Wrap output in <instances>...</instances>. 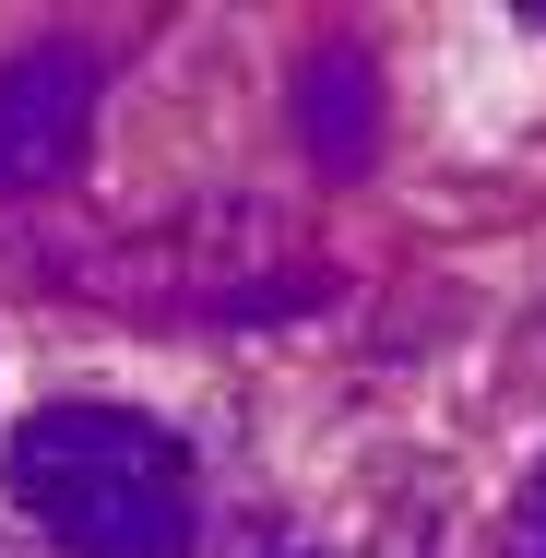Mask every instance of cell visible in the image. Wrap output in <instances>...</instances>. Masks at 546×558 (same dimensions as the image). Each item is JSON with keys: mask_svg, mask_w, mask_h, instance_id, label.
<instances>
[{"mask_svg": "<svg viewBox=\"0 0 546 558\" xmlns=\"http://www.w3.org/2000/svg\"><path fill=\"white\" fill-rule=\"evenodd\" d=\"M0 487L72 558H179L191 511H203L179 428H155L131 404H36L0 440Z\"/></svg>", "mask_w": 546, "mask_h": 558, "instance_id": "obj_1", "label": "cell"}, {"mask_svg": "<svg viewBox=\"0 0 546 558\" xmlns=\"http://www.w3.org/2000/svg\"><path fill=\"white\" fill-rule=\"evenodd\" d=\"M84 119H96V60L84 48H24L0 72V191H36L84 155Z\"/></svg>", "mask_w": 546, "mask_h": 558, "instance_id": "obj_2", "label": "cell"}, {"mask_svg": "<svg viewBox=\"0 0 546 558\" xmlns=\"http://www.w3.org/2000/svg\"><path fill=\"white\" fill-rule=\"evenodd\" d=\"M298 119H310L321 167H368V143H380V72H368V48H321L298 72Z\"/></svg>", "mask_w": 546, "mask_h": 558, "instance_id": "obj_3", "label": "cell"}, {"mask_svg": "<svg viewBox=\"0 0 546 558\" xmlns=\"http://www.w3.org/2000/svg\"><path fill=\"white\" fill-rule=\"evenodd\" d=\"M511 558H546V463L523 475V499H511Z\"/></svg>", "mask_w": 546, "mask_h": 558, "instance_id": "obj_4", "label": "cell"}, {"mask_svg": "<svg viewBox=\"0 0 546 558\" xmlns=\"http://www.w3.org/2000/svg\"><path fill=\"white\" fill-rule=\"evenodd\" d=\"M226 558H310V547H298V535H274V523H250V535H238Z\"/></svg>", "mask_w": 546, "mask_h": 558, "instance_id": "obj_5", "label": "cell"}, {"mask_svg": "<svg viewBox=\"0 0 546 558\" xmlns=\"http://www.w3.org/2000/svg\"><path fill=\"white\" fill-rule=\"evenodd\" d=\"M523 24H535V36H546V0H523Z\"/></svg>", "mask_w": 546, "mask_h": 558, "instance_id": "obj_6", "label": "cell"}]
</instances>
